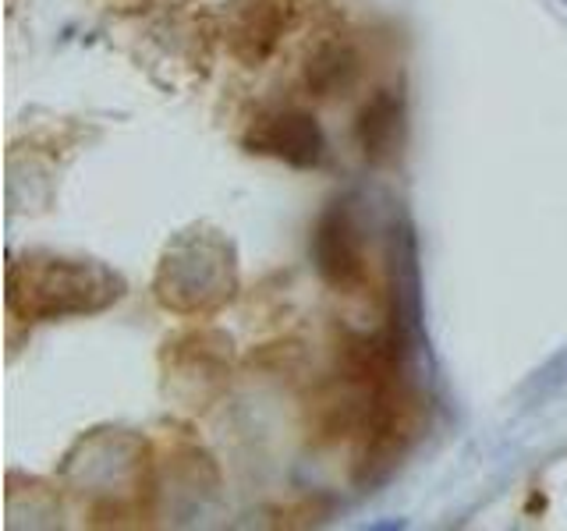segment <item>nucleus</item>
Returning <instances> with one entry per match:
<instances>
[{"instance_id":"obj_1","label":"nucleus","mask_w":567,"mask_h":531,"mask_svg":"<svg viewBox=\"0 0 567 531\" xmlns=\"http://www.w3.org/2000/svg\"><path fill=\"white\" fill-rule=\"evenodd\" d=\"M252 142L259 153H274L298 167H312L323 156V135H319L316 121L295 111L262 117L259 128L252 132Z\"/></svg>"},{"instance_id":"obj_2","label":"nucleus","mask_w":567,"mask_h":531,"mask_svg":"<svg viewBox=\"0 0 567 531\" xmlns=\"http://www.w3.org/2000/svg\"><path fill=\"white\" fill-rule=\"evenodd\" d=\"M316 256H319V270H323L333 283H354L362 277L359 230H354V223L344 209L327 212L323 223H319Z\"/></svg>"},{"instance_id":"obj_3","label":"nucleus","mask_w":567,"mask_h":531,"mask_svg":"<svg viewBox=\"0 0 567 531\" xmlns=\"http://www.w3.org/2000/svg\"><path fill=\"white\" fill-rule=\"evenodd\" d=\"M398 106L394 100L380 96L372 106H365L362 114V142H365V153H383L390 142H394V128H398Z\"/></svg>"}]
</instances>
